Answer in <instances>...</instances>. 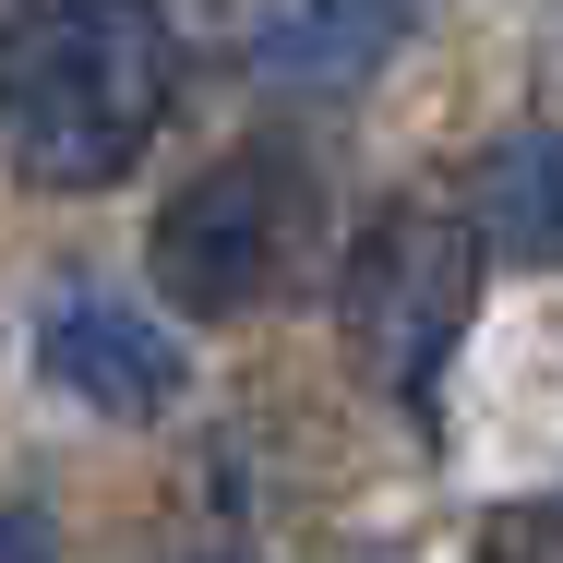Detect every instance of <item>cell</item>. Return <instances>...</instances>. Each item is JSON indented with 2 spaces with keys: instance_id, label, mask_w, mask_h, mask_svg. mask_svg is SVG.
I'll return each mask as SVG.
<instances>
[{
  "instance_id": "7a4b0ae2",
  "label": "cell",
  "mask_w": 563,
  "mask_h": 563,
  "mask_svg": "<svg viewBox=\"0 0 563 563\" xmlns=\"http://www.w3.org/2000/svg\"><path fill=\"white\" fill-rule=\"evenodd\" d=\"M479 324V240L455 205H396L372 217V240L347 252V288H336V336L360 360V384L408 420H432L444 396V360Z\"/></svg>"
},
{
  "instance_id": "8992f818",
  "label": "cell",
  "mask_w": 563,
  "mask_h": 563,
  "mask_svg": "<svg viewBox=\"0 0 563 563\" xmlns=\"http://www.w3.org/2000/svg\"><path fill=\"white\" fill-rule=\"evenodd\" d=\"M467 240L504 264H563V132H504L467 168Z\"/></svg>"
},
{
  "instance_id": "ba28073f",
  "label": "cell",
  "mask_w": 563,
  "mask_h": 563,
  "mask_svg": "<svg viewBox=\"0 0 563 563\" xmlns=\"http://www.w3.org/2000/svg\"><path fill=\"white\" fill-rule=\"evenodd\" d=\"M0 563H60V528L36 504H0Z\"/></svg>"
},
{
  "instance_id": "5b68a950",
  "label": "cell",
  "mask_w": 563,
  "mask_h": 563,
  "mask_svg": "<svg viewBox=\"0 0 563 563\" xmlns=\"http://www.w3.org/2000/svg\"><path fill=\"white\" fill-rule=\"evenodd\" d=\"M408 24H420V0H276L252 36V73L288 97H347L408 48Z\"/></svg>"
},
{
  "instance_id": "9c48e42d",
  "label": "cell",
  "mask_w": 563,
  "mask_h": 563,
  "mask_svg": "<svg viewBox=\"0 0 563 563\" xmlns=\"http://www.w3.org/2000/svg\"><path fill=\"white\" fill-rule=\"evenodd\" d=\"M168 563H252V552H168Z\"/></svg>"
},
{
  "instance_id": "52a82bcc",
  "label": "cell",
  "mask_w": 563,
  "mask_h": 563,
  "mask_svg": "<svg viewBox=\"0 0 563 563\" xmlns=\"http://www.w3.org/2000/svg\"><path fill=\"white\" fill-rule=\"evenodd\" d=\"M492 563H563V492H552V504L492 516Z\"/></svg>"
},
{
  "instance_id": "277c9868",
  "label": "cell",
  "mask_w": 563,
  "mask_h": 563,
  "mask_svg": "<svg viewBox=\"0 0 563 563\" xmlns=\"http://www.w3.org/2000/svg\"><path fill=\"white\" fill-rule=\"evenodd\" d=\"M36 384L97 408V420H168L192 360H180V324L144 312V300H109V288H48L36 300Z\"/></svg>"
},
{
  "instance_id": "3957f363",
  "label": "cell",
  "mask_w": 563,
  "mask_h": 563,
  "mask_svg": "<svg viewBox=\"0 0 563 563\" xmlns=\"http://www.w3.org/2000/svg\"><path fill=\"white\" fill-rule=\"evenodd\" d=\"M300 217H312V168L288 144H228L205 156L156 228H144V276L180 324H240L288 264H300Z\"/></svg>"
},
{
  "instance_id": "6da1fadb",
  "label": "cell",
  "mask_w": 563,
  "mask_h": 563,
  "mask_svg": "<svg viewBox=\"0 0 563 563\" xmlns=\"http://www.w3.org/2000/svg\"><path fill=\"white\" fill-rule=\"evenodd\" d=\"M180 48L156 0H36L0 12V156L24 192H109L156 144Z\"/></svg>"
}]
</instances>
